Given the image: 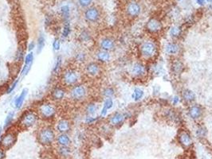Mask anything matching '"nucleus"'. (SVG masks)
<instances>
[{
    "instance_id": "obj_1",
    "label": "nucleus",
    "mask_w": 212,
    "mask_h": 159,
    "mask_svg": "<svg viewBox=\"0 0 212 159\" xmlns=\"http://www.w3.org/2000/svg\"><path fill=\"white\" fill-rule=\"evenodd\" d=\"M81 80V73L76 69H67L61 75V81L65 86L73 87L79 84Z\"/></svg>"
},
{
    "instance_id": "obj_2",
    "label": "nucleus",
    "mask_w": 212,
    "mask_h": 159,
    "mask_svg": "<svg viewBox=\"0 0 212 159\" xmlns=\"http://www.w3.org/2000/svg\"><path fill=\"white\" fill-rule=\"evenodd\" d=\"M140 54L145 59H151L157 53V45L153 41L147 40L142 42L139 47Z\"/></svg>"
},
{
    "instance_id": "obj_3",
    "label": "nucleus",
    "mask_w": 212,
    "mask_h": 159,
    "mask_svg": "<svg viewBox=\"0 0 212 159\" xmlns=\"http://www.w3.org/2000/svg\"><path fill=\"white\" fill-rule=\"evenodd\" d=\"M56 139L54 130L51 127H44L38 133V140L43 146H50Z\"/></svg>"
},
{
    "instance_id": "obj_4",
    "label": "nucleus",
    "mask_w": 212,
    "mask_h": 159,
    "mask_svg": "<svg viewBox=\"0 0 212 159\" xmlns=\"http://www.w3.org/2000/svg\"><path fill=\"white\" fill-rule=\"evenodd\" d=\"M38 111L39 115L45 120H50L51 119H54L57 114V110L54 105L48 102L42 103V104L39 105Z\"/></svg>"
},
{
    "instance_id": "obj_5",
    "label": "nucleus",
    "mask_w": 212,
    "mask_h": 159,
    "mask_svg": "<svg viewBox=\"0 0 212 159\" xmlns=\"http://www.w3.org/2000/svg\"><path fill=\"white\" fill-rule=\"evenodd\" d=\"M88 95V90L85 86L82 84H77L71 87L70 96L72 100L75 102H81L84 100Z\"/></svg>"
},
{
    "instance_id": "obj_6",
    "label": "nucleus",
    "mask_w": 212,
    "mask_h": 159,
    "mask_svg": "<svg viewBox=\"0 0 212 159\" xmlns=\"http://www.w3.org/2000/svg\"><path fill=\"white\" fill-rule=\"evenodd\" d=\"M39 119V114L33 111H25L22 116L20 117L19 125L20 127L27 129L33 127L37 123Z\"/></svg>"
},
{
    "instance_id": "obj_7",
    "label": "nucleus",
    "mask_w": 212,
    "mask_h": 159,
    "mask_svg": "<svg viewBox=\"0 0 212 159\" xmlns=\"http://www.w3.org/2000/svg\"><path fill=\"white\" fill-rule=\"evenodd\" d=\"M16 141V134L12 131H8L0 138V147L3 149H10L14 145Z\"/></svg>"
},
{
    "instance_id": "obj_8",
    "label": "nucleus",
    "mask_w": 212,
    "mask_h": 159,
    "mask_svg": "<svg viewBox=\"0 0 212 159\" xmlns=\"http://www.w3.org/2000/svg\"><path fill=\"white\" fill-rule=\"evenodd\" d=\"M163 25L161 22L156 18H151L149 19L145 25V29H147V31L151 34H157L161 31Z\"/></svg>"
},
{
    "instance_id": "obj_9",
    "label": "nucleus",
    "mask_w": 212,
    "mask_h": 159,
    "mask_svg": "<svg viewBox=\"0 0 212 159\" xmlns=\"http://www.w3.org/2000/svg\"><path fill=\"white\" fill-rule=\"evenodd\" d=\"M85 71L88 76L96 77L101 73V67L99 64L95 61L89 62L85 67Z\"/></svg>"
},
{
    "instance_id": "obj_10",
    "label": "nucleus",
    "mask_w": 212,
    "mask_h": 159,
    "mask_svg": "<svg viewBox=\"0 0 212 159\" xmlns=\"http://www.w3.org/2000/svg\"><path fill=\"white\" fill-rule=\"evenodd\" d=\"M100 49L111 52L116 48V41L111 37H105L100 39L99 42Z\"/></svg>"
},
{
    "instance_id": "obj_11",
    "label": "nucleus",
    "mask_w": 212,
    "mask_h": 159,
    "mask_svg": "<svg viewBox=\"0 0 212 159\" xmlns=\"http://www.w3.org/2000/svg\"><path fill=\"white\" fill-rule=\"evenodd\" d=\"M131 73L135 78H142L147 75V68L144 64L136 62L132 66Z\"/></svg>"
},
{
    "instance_id": "obj_12",
    "label": "nucleus",
    "mask_w": 212,
    "mask_h": 159,
    "mask_svg": "<svg viewBox=\"0 0 212 159\" xmlns=\"http://www.w3.org/2000/svg\"><path fill=\"white\" fill-rule=\"evenodd\" d=\"M126 12H127V14L130 17L136 18L140 15V14L141 12V8L138 3H136V1H132L127 5Z\"/></svg>"
},
{
    "instance_id": "obj_13",
    "label": "nucleus",
    "mask_w": 212,
    "mask_h": 159,
    "mask_svg": "<svg viewBox=\"0 0 212 159\" xmlns=\"http://www.w3.org/2000/svg\"><path fill=\"white\" fill-rule=\"evenodd\" d=\"M203 114V110L201 106L192 104L188 108V115L193 120H199Z\"/></svg>"
},
{
    "instance_id": "obj_14",
    "label": "nucleus",
    "mask_w": 212,
    "mask_h": 159,
    "mask_svg": "<svg viewBox=\"0 0 212 159\" xmlns=\"http://www.w3.org/2000/svg\"><path fill=\"white\" fill-rule=\"evenodd\" d=\"M100 14L99 10L96 7H90L85 12V18L88 22H96L100 19Z\"/></svg>"
},
{
    "instance_id": "obj_15",
    "label": "nucleus",
    "mask_w": 212,
    "mask_h": 159,
    "mask_svg": "<svg viewBox=\"0 0 212 159\" xmlns=\"http://www.w3.org/2000/svg\"><path fill=\"white\" fill-rule=\"evenodd\" d=\"M179 142L184 147L188 148L190 146H192L193 139L191 134H190L186 130H181L179 134Z\"/></svg>"
},
{
    "instance_id": "obj_16",
    "label": "nucleus",
    "mask_w": 212,
    "mask_h": 159,
    "mask_svg": "<svg viewBox=\"0 0 212 159\" xmlns=\"http://www.w3.org/2000/svg\"><path fill=\"white\" fill-rule=\"evenodd\" d=\"M126 114L121 112H115L109 118V124L113 127H119L125 122Z\"/></svg>"
},
{
    "instance_id": "obj_17",
    "label": "nucleus",
    "mask_w": 212,
    "mask_h": 159,
    "mask_svg": "<svg viewBox=\"0 0 212 159\" xmlns=\"http://www.w3.org/2000/svg\"><path fill=\"white\" fill-rule=\"evenodd\" d=\"M66 94V91L63 87L57 86L52 89L50 92V97L54 101H61L65 98Z\"/></svg>"
},
{
    "instance_id": "obj_18",
    "label": "nucleus",
    "mask_w": 212,
    "mask_h": 159,
    "mask_svg": "<svg viewBox=\"0 0 212 159\" xmlns=\"http://www.w3.org/2000/svg\"><path fill=\"white\" fill-rule=\"evenodd\" d=\"M56 129L60 134H67L71 130L70 122L65 119H61L57 123Z\"/></svg>"
},
{
    "instance_id": "obj_19",
    "label": "nucleus",
    "mask_w": 212,
    "mask_h": 159,
    "mask_svg": "<svg viewBox=\"0 0 212 159\" xmlns=\"http://www.w3.org/2000/svg\"><path fill=\"white\" fill-rule=\"evenodd\" d=\"M171 70L175 75L180 76L185 70V65L180 60H175L171 64Z\"/></svg>"
},
{
    "instance_id": "obj_20",
    "label": "nucleus",
    "mask_w": 212,
    "mask_h": 159,
    "mask_svg": "<svg viewBox=\"0 0 212 159\" xmlns=\"http://www.w3.org/2000/svg\"><path fill=\"white\" fill-rule=\"evenodd\" d=\"M181 97L183 101L187 103H192L195 100L196 95L195 92L190 89H183L181 93Z\"/></svg>"
},
{
    "instance_id": "obj_21",
    "label": "nucleus",
    "mask_w": 212,
    "mask_h": 159,
    "mask_svg": "<svg viewBox=\"0 0 212 159\" xmlns=\"http://www.w3.org/2000/svg\"><path fill=\"white\" fill-rule=\"evenodd\" d=\"M96 60H98L99 62H101V63H107V62H109L110 60V59H111V55H110L109 52H108V51L100 49V50H98L96 52Z\"/></svg>"
},
{
    "instance_id": "obj_22",
    "label": "nucleus",
    "mask_w": 212,
    "mask_h": 159,
    "mask_svg": "<svg viewBox=\"0 0 212 159\" xmlns=\"http://www.w3.org/2000/svg\"><path fill=\"white\" fill-rule=\"evenodd\" d=\"M27 94H28V89L24 88L22 91V92L20 93V95L15 99V100H14V107H15L16 109H20L23 107V103L26 99Z\"/></svg>"
},
{
    "instance_id": "obj_23",
    "label": "nucleus",
    "mask_w": 212,
    "mask_h": 159,
    "mask_svg": "<svg viewBox=\"0 0 212 159\" xmlns=\"http://www.w3.org/2000/svg\"><path fill=\"white\" fill-rule=\"evenodd\" d=\"M57 143L60 146H69L70 145L71 140L67 134H60L57 137Z\"/></svg>"
},
{
    "instance_id": "obj_24",
    "label": "nucleus",
    "mask_w": 212,
    "mask_h": 159,
    "mask_svg": "<svg viewBox=\"0 0 212 159\" xmlns=\"http://www.w3.org/2000/svg\"><path fill=\"white\" fill-rule=\"evenodd\" d=\"M166 52L169 55H176L180 51V47L176 42H170L166 45Z\"/></svg>"
},
{
    "instance_id": "obj_25",
    "label": "nucleus",
    "mask_w": 212,
    "mask_h": 159,
    "mask_svg": "<svg viewBox=\"0 0 212 159\" xmlns=\"http://www.w3.org/2000/svg\"><path fill=\"white\" fill-rule=\"evenodd\" d=\"M85 113H86L87 116H94L96 114V111H98V106L96 103H89L85 107Z\"/></svg>"
},
{
    "instance_id": "obj_26",
    "label": "nucleus",
    "mask_w": 212,
    "mask_h": 159,
    "mask_svg": "<svg viewBox=\"0 0 212 159\" xmlns=\"http://www.w3.org/2000/svg\"><path fill=\"white\" fill-rule=\"evenodd\" d=\"M113 100L112 98H107L104 102L103 108L100 111V116H105L106 114L108 113V111L113 108Z\"/></svg>"
},
{
    "instance_id": "obj_27",
    "label": "nucleus",
    "mask_w": 212,
    "mask_h": 159,
    "mask_svg": "<svg viewBox=\"0 0 212 159\" xmlns=\"http://www.w3.org/2000/svg\"><path fill=\"white\" fill-rule=\"evenodd\" d=\"M182 34V29L180 26H173L169 30V35L172 38H179Z\"/></svg>"
},
{
    "instance_id": "obj_28",
    "label": "nucleus",
    "mask_w": 212,
    "mask_h": 159,
    "mask_svg": "<svg viewBox=\"0 0 212 159\" xmlns=\"http://www.w3.org/2000/svg\"><path fill=\"white\" fill-rule=\"evenodd\" d=\"M45 37L42 34L39 35L38 40H37V53H40L42 51V49L45 47Z\"/></svg>"
},
{
    "instance_id": "obj_29",
    "label": "nucleus",
    "mask_w": 212,
    "mask_h": 159,
    "mask_svg": "<svg viewBox=\"0 0 212 159\" xmlns=\"http://www.w3.org/2000/svg\"><path fill=\"white\" fill-rule=\"evenodd\" d=\"M14 117V111H10L7 114L6 119H5V121H4V129H7L12 124Z\"/></svg>"
},
{
    "instance_id": "obj_30",
    "label": "nucleus",
    "mask_w": 212,
    "mask_h": 159,
    "mask_svg": "<svg viewBox=\"0 0 212 159\" xmlns=\"http://www.w3.org/2000/svg\"><path fill=\"white\" fill-rule=\"evenodd\" d=\"M79 39L83 43H88V42H89L91 41L92 37H91L90 34L87 30H83L81 33V34L79 35Z\"/></svg>"
},
{
    "instance_id": "obj_31",
    "label": "nucleus",
    "mask_w": 212,
    "mask_h": 159,
    "mask_svg": "<svg viewBox=\"0 0 212 159\" xmlns=\"http://www.w3.org/2000/svg\"><path fill=\"white\" fill-rule=\"evenodd\" d=\"M115 95V90L112 87H108L105 88L102 91V95L105 99L107 98H113Z\"/></svg>"
},
{
    "instance_id": "obj_32",
    "label": "nucleus",
    "mask_w": 212,
    "mask_h": 159,
    "mask_svg": "<svg viewBox=\"0 0 212 159\" xmlns=\"http://www.w3.org/2000/svg\"><path fill=\"white\" fill-rule=\"evenodd\" d=\"M143 95H144V91L142 89L139 88H136L132 92V97L135 101H137L143 97Z\"/></svg>"
},
{
    "instance_id": "obj_33",
    "label": "nucleus",
    "mask_w": 212,
    "mask_h": 159,
    "mask_svg": "<svg viewBox=\"0 0 212 159\" xmlns=\"http://www.w3.org/2000/svg\"><path fill=\"white\" fill-rule=\"evenodd\" d=\"M71 32V27H70V24L69 22H65L64 24V26H63V29H62V33H61V36L62 38H68Z\"/></svg>"
},
{
    "instance_id": "obj_34",
    "label": "nucleus",
    "mask_w": 212,
    "mask_h": 159,
    "mask_svg": "<svg viewBox=\"0 0 212 159\" xmlns=\"http://www.w3.org/2000/svg\"><path fill=\"white\" fill-rule=\"evenodd\" d=\"M61 64H62V57H61V56H58L56 58V60H55L54 65L53 67V70H52L54 74H56L59 71L61 66Z\"/></svg>"
},
{
    "instance_id": "obj_35",
    "label": "nucleus",
    "mask_w": 212,
    "mask_h": 159,
    "mask_svg": "<svg viewBox=\"0 0 212 159\" xmlns=\"http://www.w3.org/2000/svg\"><path fill=\"white\" fill-rule=\"evenodd\" d=\"M86 53L85 52H82V51H80L76 53L75 55V60L78 62V63H83L86 60Z\"/></svg>"
},
{
    "instance_id": "obj_36",
    "label": "nucleus",
    "mask_w": 212,
    "mask_h": 159,
    "mask_svg": "<svg viewBox=\"0 0 212 159\" xmlns=\"http://www.w3.org/2000/svg\"><path fill=\"white\" fill-rule=\"evenodd\" d=\"M58 153L61 157H69L70 154V149L69 148V146H60L58 149Z\"/></svg>"
},
{
    "instance_id": "obj_37",
    "label": "nucleus",
    "mask_w": 212,
    "mask_h": 159,
    "mask_svg": "<svg viewBox=\"0 0 212 159\" xmlns=\"http://www.w3.org/2000/svg\"><path fill=\"white\" fill-rule=\"evenodd\" d=\"M207 134V130L205 127H199L196 130V136L198 137L199 138H205L206 135Z\"/></svg>"
},
{
    "instance_id": "obj_38",
    "label": "nucleus",
    "mask_w": 212,
    "mask_h": 159,
    "mask_svg": "<svg viewBox=\"0 0 212 159\" xmlns=\"http://www.w3.org/2000/svg\"><path fill=\"white\" fill-rule=\"evenodd\" d=\"M33 61H34V53H33V52H30L29 53L26 54V57H25V64H24V66L30 67L31 68Z\"/></svg>"
},
{
    "instance_id": "obj_39",
    "label": "nucleus",
    "mask_w": 212,
    "mask_h": 159,
    "mask_svg": "<svg viewBox=\"0 0 212 159\" xmlns=\"http://www.w3.org/2000/svg\"><path fill=\"white\" fill-rule=\"evenodd\" d=\"M24 57V51L22 47H19L18 49L16 55H15V61H21Z\"/></svg>"
},
{
    "instance_id": "obj_40",
    "label": "nucleus",
    "mask_w": 212,
    "mask_h": 159,
    "mask_svg": "<svg viewBox=\"0 0 212 159\" xmlns=\"http://www.w3.org/2000/svg\"><path fill=\"white\" fill-rule=\"evenodd\" d=\"M60 48H61V42L60 40L58 38H55L54 41H53V49L54 51H59L60 50Z\"/></svg>"
},
{
    "instance_id": "obj_41",
    "label": "nucleus",
    "mask_w": 212,
    "mask_h": 159,
    "mask_svg": "<svg viewBox=\"0 0 212 159\" xmlns=\"http://www.w3.org/2000/svg\"><path fill=\"white\" fill-rule=\"evenodd\" d=\"M19 81V80L16 79L13 83H12V84H10V87H9V88H8V90H7V94H10V93H11V92H13L14 90L15 89V88L17 87V84H18Z\"/></svg>"
},
{
    "instance_id": "obj_42",
    "label": "nucleus",
    "mask_w": 212,
    "mask_h": 159,
    "mask_svg": "<svg viewBox=\"0 0 212 159\" xmlns=\"http://www.w3.org/2000/svg\"><path fill=\"white\" fill-rule=\"evenodd\" d=\"M61 11L62 15L64 16L65 19H67L70 14V8L68 6H63L61 8Z\"/></svg>"
},
{
    "instance_id": "obj_43",
    "label": "nucleus",
    "mask_w": 212,
    "mask_h": 159,
    "mask_svg": "<svg viewBox=\"0 0 212 159\" xmlns=\"http://www.w3.org/2000/svg\"><path fill=\"white\" fill-rule=\"evenodd\" d=\"M92 2H93V0H79L80 5L83 7L89 6L92 3Z\"/></svg>"
},
{
    "instance_id": "obj_44",
    "label": "nucleus",
    "mask_w": 212,
    "mask_h": 159,
    "mask_svg": "<svg viewBox=\"0 0 212 159\" xmlns=\"http://www.w3.org/2000/svg\"><path fill=\"white\" fill-rule=\"evenodd\" d=\"M96 120V118H94V116H87L86 119H85V123H86L87 124H90Z\"/></svg>"
},
{
    "instance_id": "obj_45",
    "label": "nucleus",
    "mask_w": 212,
    "mask_h": 159,
    "mask_svg": "<svg viewBox=\"0 0 212 159\" xmlns=\"http://www.w3.org/2000/svg\"><path fill=\"white\" fill-rule=\"evenodd\" d=\"M35 48V43L34 42V41H31L30 43L29 46H28V51L29 52H32V50Z\"/></svg>"
},
{
    "instance_id": "obj_46",
    "label": "nucleus",
    "mask_w": 212,
    "mask_h": 159,
    "mask_svg": "<svg viewBox=\"0 0 212 159\" xmlns=\"http://www.w3.org/2000/svg\"><path fill=\"white\" fill-rule=\"evenodd\" d=\"M5 157H6V154H5L4 149L0 147V159H4Z\"/></svg>"
},
{
    "instance_id": "obj_47",
    "label": "nucleus",
    "mask_w": 212,
    "mask_h": 159,
    "mask_svg": "<svg viewBox=\"0 0 212 159\" xmlns=\"http://www.w3.org/2000/svg\"><path fill=\"white\" fill-rule=\"evenodd\" d=\"M179 102H180V97H179V96H174V97H173V101H172L173 104L174 105L177 104V103H178Z\"/></svg>"
},
{
    "instance_id": "obj_48",
    "label": "nucleus",
    "mask_w": 212,
    "mask_h": 159,
    "mask_svg": "<svg viewBox=\"0 0 212 159\" xmlns=\"http://www.w3.org/2000/svg\"><path fill=\"white\" fill-rule=\"evenodd\" d=\"M196 1H197V3H199V5H201V6L204 5L205 3H206V0H196Z\"/></svg>"
},
{
    "instance_id": "obj_49",
    "label": "nucleus",
    "mask_w": 212,
    "mask_h": 159,
    "mask_svg": "<svg viewBox=\"0 0 212 159\" xmlns=\"http://www.w3.org/2000/svg\"><path fill=\"white\" fill-rule=\"evenodd\" d=\"M2 132H3V127H0V138L2 137Z\"/></svg>"
}]
</instances>
